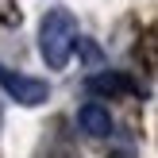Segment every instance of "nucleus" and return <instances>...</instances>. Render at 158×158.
<instances>
[{
    "label": "nucleus",
    "mask_w": 158,
    "mask_h": 158,
    "mask_svg": "<svg viewBox=\"0 0 158 158\" xmlns=\"http://www.w3.org/2000/svg\"><path fill=\"white\" fill-rule=\"evenodd\" d=\"M77 46V19L66 12V8H50L43 15V27H39V54L50 69H62L69 62Z\"/></svg>",
    "instance_id": "nucleus-1"
},
{
    "label": "nucleus",
    "mask_w": 158,
    "mask_h": 158,
    "mask_svg": "<svg viewBox=\"0 0 158 158\" xmlns=\"http://www.w3.org/2000/svg\"><path fill=\"white\" fill-rule=\"evenodd\" d=\"M0 89L8 93V97H15L19 104H43L46 97H50V85L39 81V77H27V73H15V69L0 66Z\"/></svg>",
    "instance_id": "nucleus-2"
},
{
    "label": "nucleus",
    "mask_w": 158,
    "mask_h": 158,
    "mask_svg": "<svg viewBox=\"0 0 158 158\" xmlns=\"http://www.w3.org/2000/svg\"><path fill=\"white\" fill-rule=\"evenodd\" d=\"M77 123H81V131H89L93 139L112 135V116H108V108L97 104V100H89V104L77 108Z\"/></svg>",
    "instance_id": "nucleus-3"
},
{
    "label": "nucleus",
    "mask_w": 158,
    "mask_h": 158,
    "mask_svg": "<svg viewBox=\"0 0 158 158\" xmlns=\"http://www.w3.org/2000/svg\"><path fill=\"white\" fill-rule=\"evenodd\" d=\"M89 89L93 93H135V81L123 77V73H93Z\"/></svg>",
    "instance_id": "nucleus-4"
}]
</instances>
